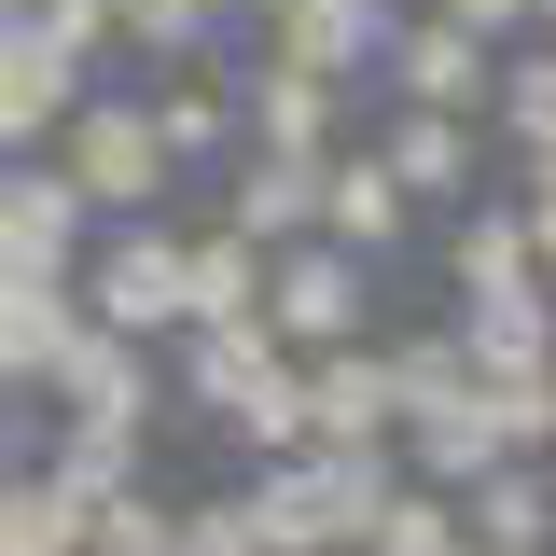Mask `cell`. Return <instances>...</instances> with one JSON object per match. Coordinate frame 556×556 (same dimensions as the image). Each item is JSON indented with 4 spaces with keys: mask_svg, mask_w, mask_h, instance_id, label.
<instances>
[{
    "mask_svg": "<svg viewBox=\"0 0 556 556\" xmlns=\"http://www.w3.org/2000/svg\"><path fill=\"white\" fill-rule=\"evenodd\" d=\"M84 320H112V334H195V237H112L84 265Z\"/></svg>",
    "mask_w": 556,
    "mask_h": 556,
    "instance_id": "7a4b0ae2",
    "label": "cell"
},
{
    "mask_svg": "<svg viewBox=\"0 0 556 556\" xmlns=\"http://www.w3.org/2000/svg\"><path fill=\"white\" fill-rule=\"evenodd\" d=\"M445 14H459V28H529L543 0H445Z\"/></svg>",
    "mask_w": 556,
    "mask_h": 556,
    "instance_id": "83f0119b",
    "label": "cell"
},
{
    "mask_svg": "<svg viewBox=\"0 0 556 556\" xmlns=\"http://www.w3.org/2000/svg\"><path fill=\"white\" fill-rule=\"evenodd\" d=\"M362 556H473V515H445L431 486H404V501H390V529H376Z\"/></svg>",
    "mask_w": 556,
    "mask_h": 556,
    "instance_id": "7402d4cb",
    "label": "cell"
},
{
    "mask_svg": "<svg viewBox=\"0 0 556 556\" xmlns=\"http://www.w3.org/2000/svg\"><path fill=\"white\" fill-rule=\"evenodd\" d=\"M84 543H98V529L70 515L56 486H42V473H14V501H0V556H84Z\"/></svg>",
    "mask_w": 556,
    "mask_h": 556,
    "instance_id": "44dd1931",
    "label": "cell"
},
{
    "mask_svg": "<svg viewBox=\"0 0 556 556\" xmlns=\"http://www.w3.org/2000/svg\"><path fill=\"white\" fill-rule=\"evenodd\" d=\"M223 320H278V251L265 237H195V334H223Z\"/></svg>",
    "mask_w": 556,
    "mask_h": 556,
    "instance_id": "4fadbf2b",
    "label": "cell"
},
{
    "mask_svg": "<svg viewBox=\"0 0 556 556\" xmlns=\"http://www.w3.org/2000/svg\"><path fill=\"white\" fill-rule=\"evenodd\" d=\"M70 237H84V181L28 153L14 195H0V265H14V278H70Z\"/></svg>",
    "mask_w": 556,
    "mask_h": 556,
    "instance_id": "52a82bcc",
    "label": "cell"
},
{
    "mask_svg": "<svg viewBox=\"0 0 556 556\" xmlns=\"http://www.w3.org/2000/svg\"><path fill=\"white\" fill-rule=\"evenodd\" d=\"M167 126H153V98H84L70 112V181H84V208H153L167 195Z\"/></svg>",
    "mask_w": 556,
    "mask_h": 556,
    "instance_id": "3957f363",
    "label": "cell"
},
{
    "mask_svg": "<svg viewBox=\"0 0 556 556\" xmlns=\"http://www.w3.org/2000/svg\"><path fill=\"white\" fill-rule=\"evenodd\" d=\"M543 56H556V28H543Z\"/></svg>",
    "mask_w": 556,
    "mask_h": 556,
    "instance_id": "f546056e",
    "label": "cell"
},
{
    "mask_svg": "<svg viewBox=\"0 0 556 556\" xmlns=\"http://www.w3.org/2000/svg\"><path fill=\"white\" fill-rule=\"evenodd\" d=\"M306 417H320V445H390L404 431V362H362V348L306 362Z\"/></svg>",
    "mask_w": 556,
    "mask_h": 556,
    "instance_id": "30bf717a",
    "label": "cell"
},
{
    "mask_svg": "<svg viewBox=\"0 0 556 556\" xmlns=\"http://www.w3.org/2000/svg\"><path fill=\"white\" fill-rule=\"evenodd\" d=\"M14 28H42L56 56H98V42H126V0H14Z\"/></svg>",
    "mask_w": 556,
    "mask_h": 556,
    "instance_id": "603a6c76",
    "label": "cell"
},
{
    "mask_svg": "<svg viewBox=\"0 0 556 556\" xmlns=\"http://www.w3.org/2000/svg\"><path fill=\"white\" fill-rule=\"evenodd\" d=\"M376 153H390L404 195H459V181H473V126H459V112H390Z\"/></svg>",
    "mask_w": 556,
    "mask_h": 556,
    "instance_id": "9a60e30c",
    "label": "cell"
},
{
    "mask_svg": "<svg viewBox=\"0 0 556 556\" xmlns=\"http://www.w3.org/2000/svg\"><path fill=\"white\" fill-rule=\"evenodd\" d=\"M70 70H84V56H56L42 28H14V56H0V126H14V139H56V112H70Z\"/></svg>",
    "mask_w": 556,
    "mask_h": 556,
    "instance_id": "e0dca14e",
    "label": "cell"
},
{
    "mask_svg": "<svg viewBox=\"0 0 556 556\" xmlns=\"http://www.w3.org/2000/svg\"><path fill=\"white\" fill-rule=\"evenodd\" d=\"M543 28H556V0H543Z\"/></svg>",
    "mask_w": 556,
    "mask_h": 556,
    "instance_id": "4dcf8cb0",
    "label": "cell"
},
{
    "mask_svg": "<svg viewBox=\"0 0 556 556\" xmlns=\"http://www.w3.org/2000/svg\"><path fill=\"white\" fill-rule=\"evenodd\" d=\"M265 42H278V70H320V84H348V70L376 56V42H404V28H390V0H278Z\"/></svg>",
    "mask_w": 556,
    "mask_h": 556,
    "instance_id": "8992f818",
    "label": "cell"
},
{
    "mask_svg": "<svg viewBox=\"0 0 556 556\" xmlns=\"http://www.w3.org/2000/svg\"><path fill=\"white\" fill-rule=\"evenodd\" d=\"M306 223H334V153H251V181H237V237L306 251Z\"/></svg>",
    "mask_w": 556,
    "mask_h": 556,
    "instance_id": "9c48e42d",
    "label": "cell"
},
{
    "mask_svg": "<svg viewBox=\"0 0 556 556\" xmlns=\"http://www.w3.org/2000/svg\"><path fill=\"white\" fill-rule=\"evenodd\" d=\"M208 14L223 0H126V42H153L167 70H195V42H208Z\"/></svg>",
    "mask_w": 556,
    "mask_h": 556,
    "instance_id": "cb8c5ba5",
    "label": "cell"
},
{
    "mask_svg": "<svg viewBox=\"0 0 556 556\" xmlns=\"http://www.w3.org/2000/svg\"><path fill=\"white\" fill-rule=\"evenodd\" d=\"M459 515H473V543H486V556H529V543L556 529V486L529 473V459H501V473H486L473 501H459Z\"/></svg>",
    "mask_w": 556,
    "mask_h": 556,
    "instance_id": "d6986e66",
    "label": "cell"
},
{
    "mask_svg": "<svg viewBox=\"0 0 556 556\" xmlns=\"http://www.w3.org/2000/svg\"><path fill=\"white\" fill-rule=\"evenodd\" d=\"M181 556H278L251 501H181Z\"/></svg>",
    "mask_w": 556,
    "mask_h": 556,
    "instance_id": "d4e9b609",
    "label": "cell"
},
{
    "mask_svg": "<svg viewBox=\"0 0 556 556\" xmlns=\"http://www.w3.org/2000/svg\"><path fill=\"white\" fill-rule=\"evenodd\" d=\"M56 390H70V431H153V362H139V334H112V320L70 334Z\"/></svg>",
    "mask_w": 556,
    "mask_h": 556,
    "instance_id": "5b68a950",
    "label": "cell"
},
{
    "mask_svg": "<svg viewBox=\"0 0 556 556\" xmlns=\"http://www.w3.org/2000/svg\"><path fill=\"white\" fill-rule=\"evenodd\" d=\"M237 112H251V98H223L208 70H167V84H153V126H167V153H223V139H237Z\"/></svg>",
    "mask_w": 556,
    "mask_h": 556,
    "instance_id": "ffe728a7",
    "label": "cell"
},
{
    "mask_svg": "<svg viewBox=\"0 0 556 556\" xmlns=\"http://www.w3.org/2000/svg\"><path fill=\"white\" fill-rule=\"evenodd\" d=\"M292 376V348H278V320H223V334H181V390H195L208 417H251Z\"/></svg>",
    "mask_w": 556,
    "mask_h": 556,
    "instance_id": "ba28073f",
    "label": "cell"
},
{
    "mask_svg": "<svg viewBox=\"0 0 556 556\" xmlns=\"http://www.w3.org/2000/svg\"><path fill=\"white\" fill-rule=\"evenodd\" d=\"M390 445H306V459H265L251 473V515H265V543L278 556H348V543H376L390 529Z\"/></svg>",
    "mask_w": 556,
    "mask_h": 556,
    "instance_id": "6da1fadb",
    "label": "cell"
},
{
    "mask_svg": "<svg viewBox=\"0 0 556 556\" xmlns=\"http://www.w3.org/2000/svg\"><path fill=\"white\" fill-rule=\"evenodd\" d=\"M70 334H84L70 278H14V292H0V362H14V404H42V390H56Z\"/></svg>",
    "mask_w": 556,
    "mask_h": 556,
    "instance_id": "8fae6325",
    "label": "cell"
},
{
    "mask_svg": "<svg viewBox=\"0 0 556 556\" xmlns=\"http://www.w3.org/2000/svg\"><path fill=\"white\" fill-rule=\"evenodd\" d=\"M362 334V251H278V348L334 362Z\"/></svg>",
    "mask_w": 556,
    "mask_h": 556,
    "instance_id": "277c9868",
    "label": "cell"
},
{
    "mask_svg": "<svg viewBox=\"0 0 556 556\" xmlns=\"http://www.w3.org/2000/svg\"><path fill=\"white\" fill-rule=\"evenodd\" d=\"M223 14H278V0H223Z\"/></svg>",
    "mask_w": 556,
    "mask_h": 556,
    "instance_id": "f1b7e54d",
    "label": "cell"
},
{
    "mask_svg": "<svg viewBox=\"0 0 556 556\" xmlns=\"http://www.w3.org/2000/svg\"><path fill=\"white\" fill-rule=\"evenodd\" d=\"M459 292H473V306L543 292V223H529V208H473V223H459Z\"/></svg>",
    "mask_w": 556,
    "mask_h": 556,
    "instance_id": "5bb4252c",
    "label": "cell"
},
{
    "mask_svg": "<svg viewBox=\"0 0 556 556\" xmlns=\"http://www.w3.org/2000/svg\"><path fill=\"white\" fill-rule=\"evenodd\" d=\"M473 556H486V543H473Z\"/></svg>",
    "mask_w": 556,
    "mask_h": 556,
    "instance_id": "1f68e13d",
    "label": "cell"
},
{
    "mask_svg": "<svg viewBox=\"0 0 556 556\" xmlns=\"http://www.w3.org/2000/svg\"><path fill=\"white\" fill-rule=\"evenodd\" d=\"M390 56H404V112H473L486 98V28H459V14H417Z\"/></svg>",
    "mask_w": 556,
    "mask_h": 556,
    "instance_id": "7c38bea8",
    "label": "cell"
},
{
    "mask_svg": "<svg viewBox=\"0 0 556 556\" xmlns=\"http://www.w3.org/2000/svg\"><path fill=\"white\" fill-rule=\"evenodd\" d=\"M501 126L529 139V153H556V56H515V70H501Z\"/></svg>",
    "mask_w": 556,
    "mask_h": 556,
    "instance_id": "484cf974",
    "label": "cell"
},
{
    "mask_svg": "<svg viewBox=\"0 0 556 556\" xmlns=\"http://www.w3.org/2000/svg\"><path fill=\"white\" fill-rule=\"evenodd\" d=\"M404 237V181H390V153H334V251H390Z\"/></svg>",
    "mask_w": 556,
    "mask_h": 556,
    "instance_id": "2e32d148",
    "label": "cell"
},
{
    "mask_svg": "<svg viewBox=\"0 0 556 556\" xmlns=\"http://www.w3.org/2000/svg\"><path fill=\"white\" fill-rule=\"evenodd\" d=\"M84 556H181V515H167V501H126V515H112Z\"/></svg>",
    "mask_w": 556,
    "mask_h": 556,
    "instance_id": "4316f807",
    "label": "cell"
},
{
    "mask_svg": "<svg viewBox=\"0 0 556 556\" xmlns=\"http://www.w3.org/2000/svg\"><path fill=\"white\" fill-rule=\"evenodd\" d=\"M251 139H265V153H320V139H334V84L265 56V84H251Z\"/></svg>",
    "mask_w": 556,
    "mask_h": 556,
    "instance_id": "ac0fdd59",
    "label": "cell"
}]
</instances>
